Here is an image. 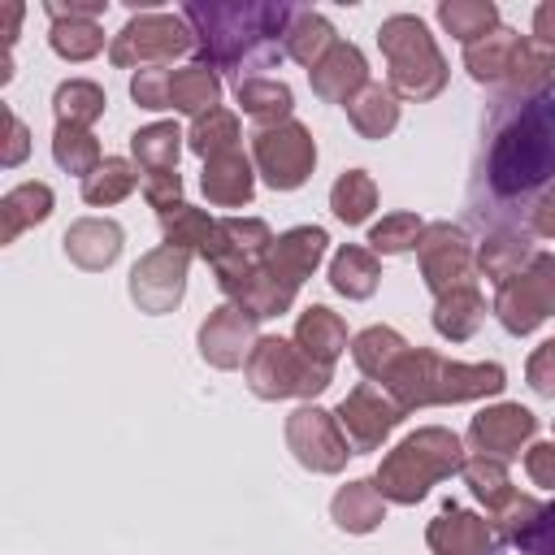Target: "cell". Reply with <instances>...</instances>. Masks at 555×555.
Instances as JSON below:
<instances>
[{"label": "cell", "mask_w": 555, "mask_h": 555, "mask_svg": "<svg viewBox=\"0 0 555 555\" xmlns=\"http://www.w3.org/2000/svg\"><path fill=\"white\" fill-rule=\"evenodd\" d=\"M555 186L551 95H507L494 104L486 147L473 173L468 208L494 230H525L529 208ZM529 234V230H525Z\"/></svg>", "instance_id": "obj_1"}, {"label": "cell", "mask_w": 555, "mask_h": 555, "mask_svg": "<svg viewBox=\"0 0 555 555\" xmlns=\"http://www.w3.org/2000/svg\"><path fill=\"white\" fill-rule=\"evenodd\" d=\"M182 22L195 35V48L204 56L208 69H234L238 82L243 78H264V69H273L286 48V22H291V4H186Z\"/></svg>", "instance_id": "obj_2"}, {"label": "cell", "mask_w": 555, "mask_h": 555, "mask_svg": "<svg viewBox=\"0 0 555 555\" xmlns=\"http://www.w3.org/2000/svg\"><path fill=\"white\" fill-rule=\"evenodd\" d=\"M464 460H468V455H464V447H460V438H455L451 429L425 425V429L408 434V438L382 460V468H377L373 481H377L382 499H390V503H416V499L429 494L434 481L460 473Z\"/></svg>", "instance_id": "obj_3"}, {"label": "cell", "mask_w": 555, "mask_h": 555, "mask_svg": "<svg viewBox=\"0 0 555 555\" xmlns=\"http://www.w3.org/2000/svg\"><path fill=\"white\" fill-rule=\"evenodd\" d=\"M377 43L390 69V91L403 100H434L447 87V61L421 17L395 13L377 26Z\"/></svg>", "instance_id": "obj_4"}, {"label": "cell", "mask_w": 555, "mask_h": 555, "mask_svg": "<svg viewBox=\"0 0 555 555\" xmlns=\"http://www.w3.org/2000/svg\"><path fill=\"white\" fill-rule=\"evenodd\" d=\"M243 373H247L251 395L260 399H312L334 382V369L308 360L295 347V338H278V334L256 338Z\"/></svg>", "instance_id": "obj_5"}, {"label": "cell", "mask_w": 555, "mask_h": 555, "mask_svg": "<svg viewBox=\"0 0 555 555\" xmlns=\"http://www.w3.org/2000/svg\"><path fill=\"white\" fill-rule=\"evenodd\" d=\"M191 48H195V35L182 22V13H134L117 30L108 61L126 65V69H156V65H169L173 56H182Z\"/></svg>", "instance_id": "obj_6"}, {"label": "cell", "mask_w": 555, "mask_h": 555, "mask_svg": "<svg viewBox=\"0 0 555 555\" xmlns=\"http://www.w3.org/2000/svg\"><path fill=\"white\" fill-rule=\"evenodd\" d=\"M494 317L507 334H529L546 317H555V251H538L516 278L499 286Z\"/></svg>", "instance_id": "obj_7"}, {"label": "cell", "mask_w": 555, "mask_h": 555, "mask_svg": "<svg viewBox=\"0 0 555 555\" xmlns=\"http://www.w3.org/2000/svg\"><path fill=\"white\" fill-rule=\"evenodd\" d=\"M251 160L273 191H295L308 182V173L317 165V143H312L308 126H299V121L260 126L251 134Z\"/></svg>", "instance_id": "obj_8"}, {"label": "cell", "mask_w": 555, "mask_h": 555, "mask_svg": "<svg viewBox=\"0 0 555 555\" xmlns=\"http://www.w3.org/2000/svg\"><path fill=\"white\" fill-rule=\"evenodd\" d=\"M286 447L312 473H338L347 464V455H356L347 434H343V425H338V416L317 408V403H304V408H295L286 416Z\"/></svg>", "instance_id": "obj_9"}, {"label": "cell", "mask_w": 555, "mask_h": 555, "mask_svg": "<svg viewBox=\"0 0 555 555\" xmlns=\"http://www.w3.org/2000/svg\"><path fill=\"white\" fill-rule=\"evenodd\" d=\"M273 243L278 238L260 217H221L204 260L212 264L217 282H230V278H243V273L260 269Z\"/></svg>", "instance_id": "obj_10"}, {"label": "cell", "mask_w": 555, "mask_h": 555, "mask_svg": "<svg viewBox=\"0 0 555 555\" xmlns=\"http://www.w3.org/2000/svg\"><path fill=\"white\" fill-rule=\"evenodd\" d=\"M416 260H421L425 286H429L434 295H447V291H455V286H468V282H473V264H477V256H473L464 230L451 225V221L425 225V234H421V243H416Z\"/></svg>", "instance_id": "obj_11"}, {"label": "cell", "mask_w": 555, "mask_h": 555, "mask_svg": "<svg viewBox=\"0 0 555 555\" xmlns=\"http://www.w3.org/2000/svg\"><path fill=\"white\" fill-rule=\"evenodd\" d=\"M186 273H191V251H178V247L160 243L130 269V299L143 312H169V308L182 304Z\"/></svg>", "instance_id": "obj_12"}, {"label": "cell", "mask_w": 555, "mask_h": 555, "mask_svg": "<svg viewBox=\"0 0 555 555\" xmlns=\"http://www.w3.org/2000/svg\"><path fill=\"white\" fill-rule=\"evenodd\" d=\"M334 416H338L351 451H377L390 438V429L403 421V408L386 390H377L373 382H360V386H351L343 395V403H338Z\"/></svg>", "instance_id": "obj_13"}, {"label": "cell", "mask_w": 555, "mask_h": 555, "mask_svg": "<svg viewBox=\"0 0 555 555\" xmlns=\"http://www.w3.org/2000/svg\"><path fill=\"white\" fill-rule=\"evenodd\" d=\"M256 317H247L238 304H221L217 312H208V321L199 325V356L212 369H238L247 364L251 347H256Z\"/></svg>", "instance_id": "obj_14"}, {"label": "cell", "mask_w": 555, "mask_h": 555, "mask_svg": "<svg viewBox=\"0 0 555 555\" xmlns=\"http://www.w3.org/2000/svg\"><path fill=\"white\" fill-rule=\"evenodd\" d=\"M538 434V416L520 403H494L486 412L473 416L468 425V447L477 455H494V460H512L529 438Z\"/></svg>", "instance_id": "obj_15"}, {"label": "cell", "mask_w": 555, "mask_h": 555, "mask_svg": "<svg viewBox=\"0 0 555 555\" xmlns=\"http://www.w3.org/2000/svg\"><path fill=\"white\" fill-rule=\"evenodd\" d=\"M425 542L434 555H494L499 538H494V525L477 512H464L455 503H447L429 529H425Z\"/></svg>", "instance_id": "obj_16"}, {"label": "cell", "mask_w": 555, "mask_h": 555, "mask_svg": "<svg viewBox=\"0 0 555 555\" xmlns=\"http://www.w3.org/2000/svg\"><path fill=\"white\" fill-rule=\"evenodd\" d=\"M325 243H330V238H325L321 225H295V230L278 234V243L269 247V256H264V273H269L278 286L299 291V282L312 278V269L321 264Z\"/></svg>", "instance_id": "obj_17"}, {"label": "cell", "mask_w": 555, "mask_h": 555, "mask_svg": "<svg viewBox=\"0 0 555 555\" xmlns=\"http://www.w3.org/2000/svg\"><path fill=\"white\" fill-rule=\"evenodd\" d=\"M438 373H442V356H438V351H429V347H408V351L395 360V369L382 377V386H386V395H390L403 412H412V408L438 403Z\"/></svg>", "instance_id": "obj_18"}, {"label": "cell", "mask_w": 555, "mask_h": 555, "mask_svg": "<svg viewBox=\"0 0 555 555\" xmlns=\"http://www.w3.org/2000/svg\"><path fill=\"white\" fill-rule=\"evenodd\" d=\"M308 74H312V91H317L321 100H330V104H347L356 91L369 87L364 52H360L356 43H343V39H338Z\"/></svg>", "instance_id": "obj_19"}, {"label": "cell", "mask_w": 555, "mask_h": 555, "mask_svg": "<svg viewBox=\"0 0 555 555\" xmlns=\"http://www.w3.org/2000/svg\"><path fill=\"white\" fill-rule=\"evenodd\" d=\"M65 256L78 264V269H108L121 251V225L108 221V217H82L65 230Z\"/></svg>", "instance_id": "obj_20"}, {"label": "cell", "mask_w": 555, "mask_h": 555, "mask_svg": "<svg viewBox=\"0 0 555 555\" xmlns=\"http://www.w3.org/2000/svg\"><path fill=\"white\" fill-rule=\"evenodd\" d=\"M199 186H204L208 204H217V208H238V204H247V199H251V191H256L251 160H247L243 152L212 156V160H204Z\"/></svg>", "instance_id": "obj_21"}, {"label": "cell", "mask_w": 555, "mask_h": 555, "mask_svg": "<svg viewBox=\"0 0 555 555\" xmlns=\"http://www.w3.org/2000/svg\"><path fill=\"white\" fill-rule=\"evenodd\" d=\"M295 347H299L308 360L334 369V360H338L343 347H347V325H343V317L330 312L325 304H312V308L299 312V321H295Z\"/></svg>", "instance_id": "obj_22"}, {"label": "cell", "mask_w": 555, "mask_h": 555, "mask_svg": "<svg viewBox=\"0 0 555 555\" xmlns=\"http://www.w3.org/2000/svg\"><path fill=\"white\" fill-rule=\"evenodd\" d=\"M507 95H551L555 82V43L542 39H516L512 65H507Z\"/></svg>", "instance_id": "obj_23"}, {"label": "cell", "mask_w": 555, "mask_h": 555, "mask_svg": "<svg viewBox=\"0 0 555 555\" xmlns=\"http://www.w3.org/2000/svg\"><path fill=\"white\" fill-rule=\"evenodd\" d=\"M507 386L503 364H460V360H442L438 373V403H473L486 395H499Z\"/></svg>", "instance_id": "obj_24"}, {"label": "cell", "mask_w": 555, "mask_h": 555, "mask_svg": "<svg viewBox=\"0 0 555 555\" xmlns=\"http://www.w3.org/2000/svg\"><path fill=\"white\" fill-rule=\"evenodd\" d=\"M330 516H334V525L347 529V533H373V529L386 520V499H382V490H377L373 477H360V481H347V486L334 494Z\"/></svg>", "instance_id": "obj_25"}, {"label": "cell", "mask_w": 555, "mask_h": 555, "mask_svg": "<svg viewBox=\"0 0 555 555\" xmlns=\"http://www.w3.org/2000/svg\"><path fill=\"white\" fill-rule=\"evenodd\" d=\"M221 291L230 295V304H238V308H243L247 317H256V321L282 317V312L295 304V291L278 286V282L264 273V264H260V269H251V273H243V278L221 282Z\"/></svg>", "instance_id": "obj_26"}, {"label": "cell", "mask_w": 555, "mask_h": 555, "mask_svg": "<svg viewBox=\"0 0 555 555\" xmlns=\"http://www.w3.org/2000/svg\"><path fill=\"white\" fill-rule=\"evenodd\" d=\"M533 256H538V251H533V243H529L525 230H490L486 243H481V251H477V269H481V278H490L494 286H503V282L516 278Z\"/></svg>", "instance_id": "obj_27"}, {"label": "cell", "mask_w": 555, "mask_h": 555, "mask_svg": "<svg viewBox=\"0 0 555 555\" xmlns=\"http://www.w3.org/2000/svg\"><path fill=\"white\" fill-rule=\"evenodd\" d=\"M48 212H52V186L48 182H22V186L4 191V199H0V243H17V234L48 221Z\"/></svg>", "instance_id": "obj_28"}, {"label": "cell", "mask_w": 555, "mask_h": 555, "mask_svg": "<svg viewBox=\"0 0 555 555\" xmlns=\"http://www.w3.org/2000/svg\"><path fill=\"white\" fill-rule=\"evenodd\" d=\"M481 321H486V299H481V291L473 282L438 295V304H434V330L442 338H451V343L473 338L481 330Z\"/></svg>", "instance_id": "obj_29"}, {"label": "cell", "mask_w": 555, "mask_h": 555, "mask_svg": "<svg viewBox=\"0 0 555 555\" xmlns=\"http://www.w3.org/2000/svg\"><path fill=\"white\" fill-rule=\"evenodd\" d=\"M334 43H338V39H334V26H330L317 9H299V4H291V22H286V35H282L286 56H295L299 65L312 69Z\"/></svg>", "instance_id": "obj_30"}, {"label": "cell", "mask_w": 555, "mask_h": 555, "mask_svg": "<svg viewBox=\"0 0 555 555\" xmlns=\"http://www.w3.org/2000/svg\"><path fill=\"white\" fill-rule=\"evenodd\" d=\"M347 121L364 134V139H386L399 126V95L382 82H369L364 91H356L347 104Z\"/></svg>", "instance_id": "obj_31"}, {"label": "cell", "mask_w": 555, "mask_h": 555, "mask_svg": "<svg viewBox=\"0 0 555 555\" xmlns=\"http://www.w3.org/2000/svg\"><path fill=\"white\" fill-rule=\"evenodd\" d=\"M217 100H221V78L204 61L182 65V69L169 74V108L191 113V117H204L208 108H217Z\"/></svg>", "instance_id": "obj_32"}, {"label": "cell", "mask_w": 555, "mask_h": 555, "mask_svg": "<svg viewBox=\"0 0 555 555\" xmlns=\"http://www.w3.org/2000/svg\"><path fill=\"white\" fill-rule=\"evenodd\" d=\"M377 278H382V264H377V256L369 247L347 243L330 260V286L338 295H347V299H369L377 291Z\"/></svg>", "instance_id": "obj_33"}, {"label": "cell", "mask_w": 555, "mask_h": 555, "mask_svg": "<svg viewBox=\"0 0 555 555\" xmlns=\"http://www.w3.org/2000/svg\"><path fill=\"white\" fill-rule=\"evenodd\" d=\"M234 95H238V104H243V113L251 117V121H260V126H278V121H291V108H295V95H291V87L286 82H278V78H243L238 87H234Z\"/></svg>", "instance_id": "obj_34"}, {"label": "cell", "mask_w": 555, "mask_h": 555, "mask_svg": "<svg viewBox=\"0 0 555 555\" xmlns=\"http://www.w3.org/2000/svg\"><path fill=\"white\" fill-rule=\"evenodd\" d=\"M130 152L139 160L143 173H160V169H178L182 156V130L173 121H152L143 130L130 134Z\"/></svg>", "instance_id": "obj_35"}, {"label": "cell", "mask_w": 555, "mask_h": 555, "mask_svg": "<svg viewBox=\"0 0 555 555\" xmlns=\"http://www.w3.org/2000/svg\"><path fill=\"white\" fill-rule=\"evenodd\" d=\"M403 351H408V343H403L390 325H369V330H360L356 343H351L356 369H360L364 377H373V382H382V377L395 369V360H399Z\"/></svg>", "instance_id": "obj_36"}, {"label": "cell", "mask_w": 555, "mask_h": 555, "mask_svg": "<svg viewBox=\"0 0 555 555\" xmlns=\"http://www.w3.org/2000/svg\"><path fill=\"white\" fill-rule=\"evenodd\" d=\"M516 39H520L516 30L494 26L486 39L468 43V48H464L468 74H473L477 82H503V78H507V65H512V52H516Z\"/></svg>", "instance_id": "obj_37"}, {"label": "cell", "mask_w": 555, "mask_h": 555, "mask_svg": "<svg viewBox=\"0 0 555 555\" xmlns=\"http://www.w3.org/2000/svg\"><path fill=\"white\" fill-rule=\"evenodd\" d=\"M238 117L230 113V108H208L204 117H195L191 121V134H186V147L195 152V156H204V160H212V156H225V152H238Z\"/></svg>", "instance_id": "obj_38"}, {"label": "cell", "mask_w": 555, "mask_h": 555, "mask_svg": "<svg viewBox=\"0 0 555 555\" xmlns=\"http://www.w3.org/2000/svg\"><path fill=\"white\" fill-rule=\"evenodd\" d=\"M438 22L468 48V43L486 39L499 26V9L490 0H442L438 4Z\"/></svg>", "instance_id": "obj_39"}, {"label": "cell", "mask_w": 555, "mask_h": 555, "mask_svg": "<svg viewBox=\"0 0 555 555\" xmlns=\"http://www.w3.org/2000/svg\"><path fill=\"white\" fill-rule=\"evenodd\" d=\"M160 230H165V243L178 247V251H208L212 234H217V221L204 212V208H191V204H178L169 212H160Z\"/></svg>", "instance_id": "obj_40"}, {"label": "cell", "mask_w": 555, "mask_h": 555, "mask_svg": "<svg viewBox=\"0 0 555 555\" xmlns=\"http://www.w3.org/2000/svg\"><path fill=\"white\" fill-rule=\"evenodd\" d=\"M134 182H139V173H134V165L126 156H104L95 165V173L82 178V199L95 204V208H108V204L126 199L134 191Z\"/></svg>", "instance_id": "obj_41"}, {"label": "cell", "mask_w": 555, "mask_h": 555, "mask_svg": "<svg viewBox=\"0 0 555 555\" xmlns=\"http://www.w3.org/2000/svg\"><path fill=\"white\" fill-rule=\"evenodd\" d=\"M330 208H334L338 221L360 225V221L377 208V182H373L364 169H347V173H338V182L330 186Z\"/></svg>", "instance_id": "obj_42"}, {"label": "cell", "mask_w": 555, "mask_h": 555, "mask_svg": "<svg viewBox=\"0 0 555 555\" xmlns=\"http://www.w3.org/2000/svg\"><path fill=\"white\" fill-rule=\"evenodd\" d=\"M52 156H56L61 169H69L78 178L95 173V165L104 160L95 134L87 126H65V121H56V130H52Z\"/></svg>", "instance_id": "obj_43"}, {"label": "cell", "mask_w": 555, "mask_h": 555, "mask_svg": "<svg viewBox=\"0 0 555 555\" xmlns=\"http://www.w3.org/2000/svg\"><path fill=\"white\" fill-rule=\"evenodd\" d=\"M104 87H95V82H87V78H69V82H61L56 87V95H52V108H56V121H65V126H91L100 113H104Z\"/></svg>", "instance_id": "obj_44"}, {"label": "cell", "mask_w": 555, "mask_h": 555, "mask_svg": "<svg viewBox=\"0 0 555 555\" xmlns=\"http://www.w3.org/2000/svg\"><path fill=\"white\" fill-rule=\"evenodd\" d=\"M460 477H464V486L486 503V512L503 507V503L516 494V490H512V481H507L503 460H494V455H468V460H464V468H460Z\"/></svg>", "instance_id": "obj_45"}, {"label": "cell", "mask_w": 555, "mask_h": 555, "mask_svg": "<svg viewBox=\"0 0 555 555\" xmlns=\"http://www.w3.org/2000/svg\"><path fill=\"white\" fill-rule=\"evenodd\" d=\"M52 52L65 56V61H91L100 48H104V30L95 17H65V22H52Z\"/></svg>", "instance_id": "obj_46"}, {"label": "cell", "mask_w": 555, "mask_h": 555, "mask_svg": "<svg viewBox=\"0 0 555 555\" xmlns=\"http://www.w3.org/2000/svg\"><path fill=\"white\" fill-rule=\"evenodd\" d=\"M421 234H425V221L416 212H390L369 230V243H373V251L399 256V251H412L421 243Z\"/></svg>", "instance_id": "obj_47"}, {"label": "cell", "mask_w": 555, "mask_h": 555, "mask_svg": "<svg viewBox=\"0 0 555 555\" xmlns=\"http://www.w3.org/2000/svg\"><path fill=\"white\" fill-rule=\"evenodd\" d=\"M516 555H555V503H542L538 516L512 538Z\"/></svg>", "instance_id": "obj_48"}, {"label": "cell", "mask_w": 555, "mask_h": 555, "mask_svg": "<svg viewBox=\"0 0 555 555\" xmlns=\"http://www.w3.org/2000/svg\"><path fill=\"white\" fill-rule=\"evenodd\" d=\"M538 507H542L538 499H529V494H520V490H516V494H512V499H507L503 507H494V512H490L494 538L512 542V538H516V533H520V529H525V525H529V520L538 516Z\"/></svg>", "instance_id": "obj_49"}, {"label": "cell", "mask_w": 555, "mask_h": 555, "mask_svg": "<svg viewBox=\"0 0 555 555\" xmlns=\"http://www.w3.org/2000/svg\"><path fill=\"white\" fill-rule=\"evenodd\" d=\"M169 74H173V69H165V65L139 69V74L130 78L134 104H139V108H169Z\"/></svg>", "instance_id": "obj_50"}, {"label": "cell", "mask_w": 555, "mask_h": 555, "mask_svg": "<svg viewBox=\"0 0 555 555\" xmlns=\"http://www.w3.org/2000/svg\"><path fill=\"white\" fill-rule=\"evenodd\" d=\"M143 199L156 208V212H169L182 204V178L178 169H160V173H143Z\"/></svg>", "instance_id": "obj_51"}, {"label": "cell", "mask_w": 555, "mask_h": 555, "mask_svg": "<svg viewBox=\"0 0 555 555\" xmlns=\"http://www.w3.org/2000/svg\"><path fill=\"white\" fill-rule=\"evenodd\" d=\"M525 377H529V386H533L542 399H555V338H546V343L529 356Z\"/></svg>", "instance_id": "obj_52"}, {"label": "cell", "mask_w": 555, "mask_h": 555, "mask_svg": "<svg viewBox=\"0 0 555 555\" xmlns=\"http://www.w3.org/2000/svg\"><path fill=\"white\" fill-rule=\"evenodd\" d=\"M525 473H529L533 486L555 490V442H533L525 451Z\"/></svg>", "instance_id": "obj_53"}, {"label": "cell", "mask_w": 555, "mask_h": 555, "mask_svg": "<svg viewBox=\"0 0 555 555\" xmlns=\"http://www.w3.org/2000/svg\"><path fill=\"white\" fill-rule=\"evenodd\" d=\"M525 230H529V234H538V238H555V186L538 195V204L529 208Z\"/></svg>", "instance_id": "obj_54"}, {"label": "cell", "mask_w": 555, "mask_h": 555, "mask_svg": "<svg viewBox=\"0 0 555 555\" xmlns=\"http://www.w3.org/2000/svg\"><path fill=\"white\" fill-rule=\"evenodd\" d=\"M4 126H9V143H4V165L13 169V165H22V156L30 152V134H26V126H22V117L17 113H4Z\"/></svg>", "instance_id": "obj_55"}, {"label": "cell", "mask_w": 555, "mask_h": 555, "mask_svg": "<svg viewBox=\"0 0 555 555\" xmlns=\"http://www.w3.org/2000/svg\"><path fill=\"white\" fill-rule=\"evenodd\" d=\"M108 4L104 0H48V17L52 22H65V17H100Z\"/></svg>", "instance_id": "obj_56"}, {"label": "cell", "mask_w": 555, "mask_h": 555, "mask_svg": "<svg viewBox=\"0 0 555 555\" xmlns=\"http://www.w3.org/2000/svg\"><path fill=\"white\" fill-rule=\"evenodd\" d=\"M533 39L555 43V0H546V4L533 13Z\"/></svg>", "instance_id": "obj_57"}, {"label": "cell", "mask_w": 555, "mask_h": 555, "mask_svg": "<svg viewBox=\"0 0 555 555\" xmlns=\"http://www.w3.org/2000/svg\"><path fill=\"white\" fill-rule=\"evenodd\" d=\"M551 121H555V95H551Z\"/></svg>", "instance_id": "obj_58"}]
</instances>
